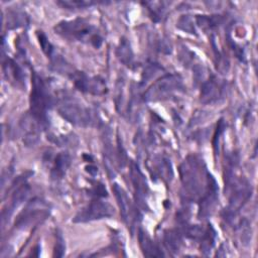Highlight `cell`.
<instances>
[{
    "label": "cell",
    "instance_id": "6da1fadb",
    "mask_svg": "<svg viewBox=\"0 0 258 258\" xmlns=\"http://www.w3.org/2000/svg\"><path fill=\"white\" fill-rule=\"evenodd\" d=\"M180 178L186 200L202 198L207 191L213 175L207 170L203 160L197 156H188L180 165Z\"/></svg>",
    "mask_w": 258,
    "mask_h": 258
},
{
    "label": "cell",
    "instance_id": "7a4b0ae2",
    "mask_svg": "<svg viewBox=\"0 0 258 258\" xmlns=\"http://www.w3.org/2000/svg\"><path fill=\"white\" fill-rule=\"evenodd\" d=\"M54 32L67 39L78 40L92 45L95 48L101 47L103 37L96 26L84 18L62 20L54 26Z\"/></svg>",
    "mask_w": 258,
    "mask_h": 258
},
{
    "label": "cell",
    "instance_id": "3957f363",
    "mask_svg": "<svg viewBox=\"0 0 258 258\" xmlns=\"http://www.w3.org/2000/svg\"><path fill=\"white\" fill-rule=\"evenodd\" d=\"M52 103L48 88L42 78L35 72L31 75V92L29 98L30 115L41 125L47 124V110Z\"/></svg>",
    "mask_w": 258,
    "mask_h": 258
},
{
    "label": "cell",
    "instance_id": "277c9868",
    "mask_svg": "<svg viewBox=\"0 0 258 258\" xmlns=\"http://www.w3.org/2000/svg\"><path fill=\"white\" fill-rule=\"evenodd\" d=\"M57 111L63 119L79 127H92L97 123L95 112L71 96H61Z\"/></svg>",
    "mask_w": 258,
    "mask_h": 258
},
{
    "label": "cell",
    "instance_id": "5b68a950",
    "mask_svg": "<svg viewBox=\"0 0 258 258\" xmlns=\"http://www.w3.org/2000/svg\"><path fill=\"white\" fill-rule=\"evenodd\" d=\"M183 91L184 85L180 76L176 74H167L152 84V86L144 93L143 100L146 102L167 100Z\"/></svg>",
    "mask_w": 258,
    "mask_h": 258
},
{
    "label": "cell",
    "instance_id": "8992f818",
    "mask_svg": "<svg viewBox=\"0 0 258 258\" xmlns=\"http://www.w3.org/2000/svg\"><path fill=\"white\" fill-rule=\"evenodd\" d=\"M48 215L49 205L39 198H34L27 203L25 208L18 215L15 227L17 229L25 230L46 219Z\"/></svg>",
    "mask_w": 258,
    "mask_h": 258
},
{
    "label": "cell",
    "instance_id": "52a82bcc",
    "mask_svg": "<svg viewBox=\"0 0 258 258\" xmlns=\"http://www.w3.org/2000/svg\"><path fill=\"white\" fill-rule=\"evenodd\" d=\"M114 215L113 207L107 203L96 198L86 208L81 210L74 218V223H86L104 218H110Z\"/></svg>",
    "mask_w": 258,
    "mask_h": 258
},
{
    "label": "cell",
    "instance_id": "ba28073f",
    "mask_svg": "<svg viewBox=\"0 0 258 258\" xmlns=\"http://www.w3.org/2000/svg\"><path fill=\"white\" fill-rule=\"evenodd\" d=\"M70 79L73 80L75 87L83 93L100 96L108 91L105 80L98 76L90 77L86 73L76 70L70 76Z\"/></svg>",
    "mask_w": 258,
    "mask_h": 258
},
{
    "label": "cell",
    "instance_id": "9c48e42d",
    "mask_svg": "<svg viewBox=\"0 0 258 258\" xmlns=\"http://www.w3.org/2000/svg\"><path fill=\"white\" fill-rule=\"evenodd\" d=\"M226 91V82L219 80L216 76H211L202 83L201 101L205 104L219 103L225 98Z\"/></svg>",
    "mask_w": 258,
    "mask_h": 258
},
{
    "label": "cell",
    "instance_id": "30bf717a",
    "mask_svg": "<svg viewBox=\"0 0 258 258\" xmlns=\"http://www.w3.org/2000/svg\"><path fill=\"white\" fill-rule=\"evenodd\" d=\"M130 176L134 188L135 202L139 208L145 209L147 207L146 201L148 196V185L142 171L135 163H131Z\"/></svg>",
    "mask_w": 258,
    "mask_h": 258
},
{
    "label": "cell",
    "instance_id": "8fae6325",
    "mask_svg": "<svg viewBox=\"0 0 258 258\" xmlns=\"http://www.w3.org/2000/svg\"><path fill=\"white\" fill-rule=\"evenodd\" d=\"M26 178L27 177L26 176L23 177V175L19 176L17 178V180H15V183H13V187L15 188V190L12 194L10 204L8 205L7 209H4L3 212H2V222H3V224L5 223V221L7 219L9 220V217L12 215L14 210L16 208H18V206L22 202H24V200L28 196L30 187L26 182Z\"/></svg>",
    "mask_w": 258,
    "mask_h": 258
},
{
    "label": "cell",
    "instance_id": "7c38bea8",
    "mask_svg": "<svg viewBox=\"0 0 258 258\" xmlns=\"http://www.w3.org/2000/svg\"><path fill=\"white\" fill-rule=\"evenodd\" d=\"M113 191L115 194L117 203L119 205L120 213L123 221L128 227H133V224L136 221V216L138 212L132 205L126 191L119 184L115 183L113 185Z\"/></svg>",
    "mask_w": 258,
    "mask_h": 258
},
{
    "label": "cell",
    "instance_id": "4fadbf2b",
    "mask_svg": "<svg viewBox=\"0 0 258 258\" xmlns=\"http://www.w3.org/2000/svg\"><path fill=\"white\" fill-rule=\"evenodd\" d=\"M218 202V184L214 177L211 178L207 191L200 199L199 217L202 219L208 218L215 211Z\"/></svg>",
    "mask_w": 258,
    "mask_h": 258
},
{
    "label": "cell",
    "instance_id": "5bb4252c",
    "mask_svg": "<svg viewBox=\"0 0 258 258\" xmlns=\"http://www.w3.org/2000/svg\"><path fill=\"white\" fill-rule=\"evenodd\" d=\"M3 74L7 81L17 88L25 87V75L22 68L10 57H3L2 60Z\"/></svg>",
    "mask_w": 258,
    "mask_h": 258
},
{
    "label": "cell",
    "instance_id": "9a60e30c",
    "mask_svg": "<svg viewBox=\"0 0 258 258\" xmlns=\"http://www.w3.org/2000/svg\"><path fill=\"white\" fill-rule=\"evenodd\" d=\"M40 124L31 116H25L20 122V130L23 133V142L27 146H32L39 140Z\"/></svg>",
    "mask_w": 258,
    "mask_h": 258
},
{
    "label": "cell",
    "instance_id": "2e32d148",
    "mask_svg": "<svg viewBox=\"0 0 258 258\" xmlns=\"http://www.w3.org/2000/svg\"><path fill=\"white\" fill-rule=\"evenodd\" d=\"M71 155L68 152H59L55 155L50 167V177L53 180L61 179L71 165Z\"/></svg>",
    "mask_w": 258,
    "mask_h": 258
},
{
    "label": "cell",
    "instance_id": "e0dca14e",
    "mask_svg": "<svg viewBox=\"0 0 258 258\" xmlns=\"http://www.w3.org/2000/svg\"><path fill=\"white\" fill-rule=\"evenodd\" d=\"M116 55H117L118 59L126 67H128L130 69H134L136 67L133 50L131 48V45H130L128 39H126L125 37H122V39L116 49Z\"/></svg>",
    "mask_w": 258,
    "mask_h": 258
},
{
    "label": "cell",
    "instance_id": "ac0fdd59",
    "mask_svg": "<svg viewBox=\"0 0 258 258\" xmlns=\"http://www.w3.org/2000/svg\"><path fill=\"white\" fill-rule=\"evenodd\" d=\"M138 240H139V245L142 249V252L145 256H148V257L163 256V253L159 250L157 245L151 240V238L147 235V233L143 231L141 228L138 231Z\"/></svg>",
    "mask_w": 258,
    "mask_h": 258
},
{
    "label": "cell",
    "instance_id": "d6986e66",
    "mask_svg": "<svg viewBox=\"0 0 258 258\" xmlns=\"http://www.w3.org/2000/svg\"><path fill=\"white\" fill-rule=\"evenodd\" d=\"M163 241L168 251L172 253H177L182 244L181 233L177 230H168L164 233Z\"/></svg>",
    "mask_w": 258,
    "mask_h": 258
},
{
    "label": "cell",
    "instance_id": "ffe728a7",
    "mask_svg": "<svg viewBox=\"0 0 258 258\" xmlns=\"http://www.w3.org/2000/svg\"><path fill=\"white\" fill-rule=\"evenodd\" d=\"M197 24L205 30H212L223 23L224 19L220 15H197Z\"/></svg>",
    "mask_w": 258,
    "mask_h": 258
},
{
    "label": "cell",
    "instance_id": "44dd1931",
    "mask_svg": "<svg viewBox=\"0 0 258 258\" xmlns=\"http://www.w3.org/2000/svg\"><path fill=\"white\" fill-rule=\"evenodd\" d=\"M215 240H216V232L214 230V228L209 225L207 229H205V232L201 238V251L208 255L212 248L215 245Z\"/></svg>",
    "mask_w": 258,
    "mask_h": 258
},
{
    "label": "cell",
    "instance_id": "7402d4cb",
    "mask_svg": "<svg viewBox=\"0 0 258 258\" xmlns=\"http://www.w3.org/2000/svg\"><path fill=\"white\" fill-rule=\"evenodd\" d=\"M28 24V17L23 12L11 11L8 13L7 27L8 29H14L18 27H23Z\"/></svg>",
    "mask_w": 258,
    "mask_h": 258
},
{
    "label": "cell",
    "instance_id": "603a6c76",
    "mask_svg": "<svg viewBox=\"0 0 258 258\" xmlns=\"http://www.w3.org/2000/svg\"><path fill=\"white\" fill-rule=\"evenodd\" d=\"M165 2H146L145 5L148 6V11L150 16L154 21H161L165 17L166 8L163 7Z\"/></svg>",
    "mask_w": 258,
    "mask_h": 258
},
{
    "label": "cell",
    "instance_id": "cb8c5ba5",
    "mask_svg": "<svg viewBox=\"0 0 258 258\" xmlns=\"http://www.w3.org/2000/svg\"><path fill=\"white\" fill-rule=\"evenodd\" d=\"M37 38H38V41H39L42 51L47 55L48 58L52 57L56 53V51L54 49V46L50 43L47 36L42 31H37Z\"/></svg>",
    "mask_w": 258,
    "mask_h": 258
},
{
    "label": "cell",
    "instance_id": "d4e9b609",
    "mask_svg": "<svg viewBox=\"0 0 258 258\" xmlns=\"http://www.w3.org/2000/svg\"><path fill=\"white\" fill-rule=\"evenodd\" d=\"M56 3L58 5H60L61 7H64L67 9H82V8L90 7V6L97 5L99 3H104V2H94V1L79 0V1H57Z\"/></svg>",
    "mask_w": 258,
    "mask_h": 258
},
{
    "label": "cell",
    "instance_id": "484cf974",
    "mask_svg": "<svg viewBox=\"0 0 258 258\" xmlns=\"http://www.w3.org/2000/svg\"><path fill=\"white\" fill-rule=\"evenodd\" d=\"M158 71H161V68L156 64V63H153V62H149L147 66H146V69L144 70L143 74H142V81H141V84L140 86H143L144 84H146L148 82V80H150L151 78L154 77V75L158 72Z\"/></svg>",
    "mask_w": 258,
    "mask_h": 258
},
{
    "label": "cell",
    "instance_id": "4316f807",
    "mask_svg": "<svg viewBox=\"0 0 258 258\" xmlns=\"http://www.w3.org/2000/svg\"><path fill=\"white\" fill-rule=\"evenodd\" d=\"M64 251H66L64 239H63L62 234L60 233V231L57 230L56 233H55V244H54L53 256L54 257H61V256H63Z\"/></svg>",
    "mask_w": 258,
    "mask_h": 258
},
{
    "label": "cell",
    "instance_id": "83f0119b",
    "mask_svg": "<svg viewBox=\"0 0 258 258\" xmlns=\"http://www.w3.org/2000/svg\"><path fill=\"white\" fill-rule=\"evenodd\" d=\"M177 27L183 31H186L191 34H196V29L192 24V20L189 16H182L177 22Z\"/></svg>",
    "mask_w": 258,
    "mask_h": 258
},
{
    "label": "cell",
    "instance_id": "f1b7e54d",
    "mask_svg": "<svg viewBox=\"0 0 258 258\" xmlns=\"http://www.w3.org/2000/svg\"><path fill=\"white\" fill-rule=\"evenodd\" d=\"M225 129V123H224V120L221 119L217 125V129H216V132H215V135H214V149H215V152L216 154L218 153L219 151V141H220V136L222 135L223 131Z\"/></svg>",
    "mask_w": 258,
    "mask_h": 258
},
{
    "label": "cell",
    "instance_id": "f546056e",
    "mask_svg": "<svg viewBox=\"0 0 258 258\" xmlns=\"http://www.w3.org/2000/svg\"><path fill=\"white\" fill-rule=\"evenodd\" d=\"M95 198H104V197H107L108 194H107V190L105 188V186L101 183V182H94L91 190H90Z\"/></svg>",
    "mask_w": 258,
    "mask_h": 258
},
{
    "label": "cell",
    "instance_id": "4dcf8cb0",
    "mask_svg": "<svg viewBox=\"0 0 258 258\" xmlns=\"http://www.w3.org/2000/svg\"><path fill=\"white\" fill-rule=\"evenodd\" d=\"M86 170H87L91 175H96V174L98 173V168H97V166L92 165V164L86 166Z\"/></svg>",
    "mask_w": 258,
    "mask_h": 258
}]
</instances>
